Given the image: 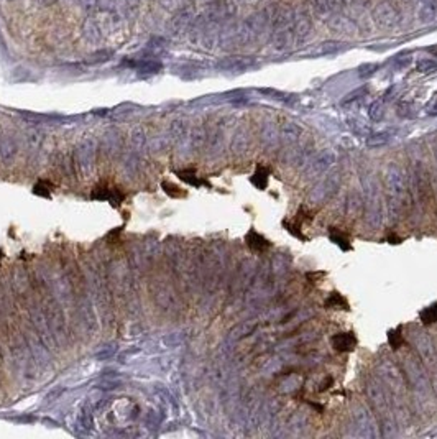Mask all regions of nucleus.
Returning a JSON list of instances; mask_svg holds the SVG:
<instances>
[{
    "label": "nucleus",
    "mask_w": 437,
    "mask_h": 439,
    "mask_svg": "<svg viewBox=\"0 0 437 439\" xmlns=\"http://www.w3.org/2000/svg\"><path fill=\"white\" fill-rule=\"evenodd\" d=\"M332 346L339 352H350L357 347V337L353 332H340L332 337Z\"/></svg>",
    "instance_id": "nucleus-1"
},
{
    "label": "nucleus",
    "mask_w": 437,
    "mask_h": 439,
    "mask_svg": "<svg viewBox=\"0 0 437 439\" xmlns=\"http://www.w3.org/2000/svg\"><path fill=\"white\" fill-rule=\"evenodd\" d=\"M94 199L99 201H109L112 204H120L123 201V194H120L117 189H109V188H101L92 194Z\"/></svg>",
    "instance_id": "nucleus-2"
},
{
    "label": "nucleus",
    "mask_w": 437,
    "mask_h": 439,
    "mask_svg": "<svg viewBox=\"0 0 437 439\" xmlns=\"http://www.w3.org/2000/svg\"><path fill=\"white\" fill-rule=\"evenodd\" d=\"M246 242H248L250 249L258 250V252L265 250L266 247L270 245V242H268L263 236H260L258 232H255V230H250V232L246 234Z\"/></svg>",
    "instance_id": "nucleus-3"
},
{
    "label": "nucleus",
    "mask_w": 437,
    "mask_h": 439,
    "mask_svg": "<svg viewBox=\"0 0 437 439\" xmlns=\"http://www.w3.org/2000/svg\"><path fill=\"white\" fill-rule=\"evenodd\" d=\"M252 183L255 186H257L258 189H265L266 184H268V171L266 168L263 166H258L257 168V173L252 176Z\"/></svg>",
    "instance_id": "nucleus-4"
},
{
    "label": "nucleus",
    "mask_w": 437,
    "mask_h": 439,
    "mask_svg": "<svg viewBox=\"0 0 437 439\" xmlns=\"http://www.w3.org/2000/svg\"><path fill=\"white\" fill-rule=\"evenodd\" d=\"M326 306L327 308L332 306V308H340V310H349V303L345 301V298L339 293H332L331 296L327 298Z\"/></svg>",
    "instance_id": "nucleus-5"
},
{
    "label": "nucleus",
    "mask_w": 437,
    "mask_h": 439,
    "mask_svg": "<svg viewBox=\"0 0 437 439\" xmlns=\"http://www.w3.org/2000/svg\"><path fill=\"white\" fill-rule=\"evenodd\" d=\"M179 178L183 181L188 183V184H191V186H202V184L209 186V183L204 181V180H201V178H197L192 171H181L179 173Z\"/></svg>",
    "instance_id": "nucleus-6"
},
{
    "label": "nucleus",
    "mask_w": 437,
    "mask_h": 439,
    "mask_svg": "<svg viewBox=\"0 0 437 439\" xmlns=\"http://www.w3.org/2000/svg\"><path fill=\"white\" fill-rule=\"evenodd\" d=\"M421 321L424 324H432V323H437V304H434V306L427 308V310H424L421 312Z\"/></svg>",
    "instance_id": "nucleus-7"
},
{
    "label": "nucleus",
    "mask_w": 437,
    "mask_h": 439,
    "mask_svg": "<svg viewBox=\"0 0 437 439\" xmlns=\"http://www.w3.org/2000/svg\"><path fill=\"white\" fill-rule=\"evenodd\" d=\"M368 114H370V119H371V120H375V122L382 120V117H383V106H382V101H375L373 104H371Z\"/></svg>",
    "instance_id": "nucleus-8"
},
{
    "label": "nucleus",
    "mask_w": 437,
    "mask_h": 439,
    "mask_svg": "<svg viewBox=\"0 0 437 439\" xmlns=\"http://www.w3.org/2000/svg\"><path fill=\"white\" fill-rule=\"evenodd\" d=\"M437 69V61L434 59H422L418 63V71L421 73H431V71H436Z\"/></svg>",
    "instance_id": "nucleus-9"
},
{
    "label": "nucleus",
    "mask_w": 437,
    "mask_h": 439,
    "mask_svg": "<svg viewBox=\"0 0 437 439\" xmlns=\"http://www.w3.org/2000/svg\"><path fill=\"white\" fill-rule=\"evenodd\" d=\"M388 342H389V346H391L393 349H398V347L403 344V337H401L400 329H398V331H391L388 334Z\"/></svg>",
    "instance_id": "nucleus-10"
},
{
    "label": "nucleus",
    "mask_w": 437,
    "mask_h": 439,
    "mask_svg": "<svg viewBox=\"0 0 437 439\" xmlns=\"http://www.w3.org/2000/svg\"><path fill=\"white\" fill-rule=\"evenodd\" d=\"M378 69V64H363V66H360V69H358V76L363 77V79H367V77H370L373 73Z\"/></svg>",
    "instance_id": "nucleus-11"
},
{
    "label": "nucleus",
    "mask_w": 437,
    "mask_h": 439,
    "mask_svg": "<svg viewBox=\"0 0 437 439\" xmlns=\"http://www.w3.org/2000/svg\"><path fill=\"white\" fill-rule=\"evenodd\" d=\"M386 142H388L386 133H378V135H373L371 138H368V146H382Z\"/></svg>",
    "instance_id": "nucleus-12"
},
{
    "label": "nucleus",
    "mask_w": 437,
    "mask_h": 439,
    "mask_svg": "<svg viewBox=\"0 0 437 439\" xmlns=\"http://www.w3.org/2000/svg\"><path fill=\"white\" fill-rule=\"evenodd\" d=\"M331 240L334 242V243H337V245H339L342 250H350V249H352L347 238H344L342 236H339V234H332V236H331Z\"/></svg>",
    "instance_id": "nucleus-13"
},
{
    "label": "nucleus",
    "mask_w": 437,
    "mask_h": 439,
    "mask_svg": "<svg viewBox=\"0 0 437 439\" xmlns=\"http://www.w3.org/2000/svg\"><path fill=\"white\" fill-rule=\"evenodd\" d=\"M365 91H367V88H360V89L352 91V94H349L347 97H345L344 101H342V104H350L352 101H355V99H358V97H360V95L365 94Z\"/></svg>",
    "instance_id": "nucleus-14"
},
{
    "label": "nucleus",
    "mask_w": 437,
    "mask_h": 439,
    "mask_svg": "<svg viewBox=\"0 0 437 439\" xmlns=\"http://www.w3.org/2000/svg\"><path fill=\"white\" fill-rule=\"evenodd\" d=\"M163 188L166 189V193H168V194H171V196H176V198L184 196V193H183V191H179V188H176L175 184H168V183H164V184H163Z\"/></svg>",
    "instance_id": "nucleus-15"
},
{
    "label": "nucleus",
    "mask_w": 437,
    "mask_h": 439,
    "mask_svg": "<svg viewBox=\"0 0 437 439\" xmlns=\"http://www.w3.org/2000/svg\"><path fill=\"white\" fill-rule=\"evenodd\" d=\"M35 193L40 194V196H50V189L46 188V186H43V184H36V188H35Z\"/></svg>",
    "instance_id": "nucleus-16"
},
{
    "label": "nucleus",
    "mask_w": 437,
    "mask_h": 439,
    "mask_svg": "<svg viewBox=\"0 0 437 439\" xmlns=\"http://www.w3.org/2000/svg\"><path fill=\"white\" fill-rule=\"evenodd\" d=\"M429 114L431 115H437V102L434 104V109H431V110H429Z\"/></svg>",
    "instance_id": "nucleus-17"
},
{
    "label": "nucleus",
    "mask_w": 437,
    "mask_h": 439,
    "mask_svg": "<svg viewBox=\"0 0 437 439\" xmlns=\"http://www.w3.org/2000/svg\"><path fill=\"white\" fill-rule=\"evenodd\" d=\"M431 51H436L434 55H437V46H436V48H431Z\"/></svg>",
    "instance_id": "nucleus-18"
}]
</instances>
